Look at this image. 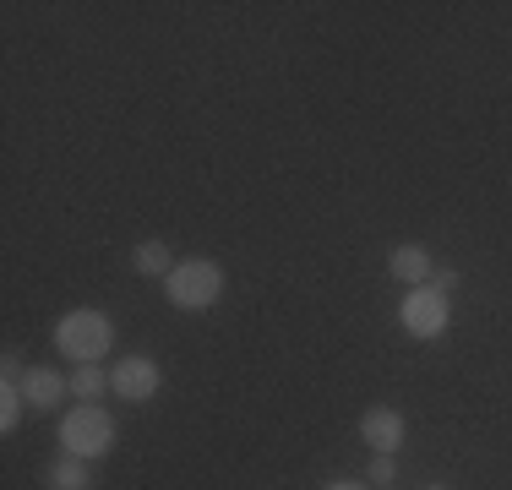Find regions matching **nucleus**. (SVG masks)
Segmentation results:
<instances>
[{"label": "nucleus", "mask_w": 512, "mask_h": 490, "mask_svg": "<svg viewBox=\"0 0 512 490\" xmlns=\"http://www.w3.org/2000/svg\"><path fill=\"white\" fill-rule=\"evenodd\" d=\"M404 333L409 338H442L447 333V322H453V300H447L442 289H431V284H420V289H409L404 294Z\"/></svg>", "instance_id": "4"}, {"label": "nucleus", "mask_w": 512, "mask_h": 490, "mask_svg": "<svg viewBox=\"0 0 512 490\" xmlns=\"http://www.w3.org/2000/svg\"><path fill=\"white\" fill-rule=\"evenodd\" d=\"M431 289H442V294H453V289H458V267H447V262H436V267H431Z\"/></svg>", "instance_id": "14"}, {"label": "nucleus", "mask_w": 512, "mask_h": 490, "mask_svg": "<svg viewBox=\"0 0 512 490\" xmlns=\"http://www.w3.org/2000/svg\"><path fill=\"white\" fill-rule=\"evenodd\" d=\"M425 490H453V485H425Z\"/></svg>", "instance_id": "16"}, {"label": "nucleus", "mask_w": 512, "mask_h": 490, "mask_svg": "<svg viewBox=\"0 0 512 490\" xmlns=\"http://www.w3.org/2000/svg\"><path fill=\"white\" fill-rule=\"evenodd\" d=\"M360 436H365V447H376V452H398L409 436V420L398 409H387V403H376V409L360 414Z\"/></svg>", "instance_id": "6"}, {"label": "nucleus", "mask_w": 512, "mask_h": 490, "mask_svg": "<svg viewBox=\"0 0 512 490\" xmlns=\"http://www.w3.org/2000/svg\"><path fill=\"white\" fill-rule=\"evenodd\" d=\"M131 267H137L142 278H169L175 273V256H169L164 240H142L137 251H131Z\"/></svg>", "instance_id": "10"}, {"label": "nucleus", "mask_w": 512, "mask_h": 490, "mask_svg": "<svg viewBox=\"0 0 512 490\" xmlns=\"http://www.w3.org/2000/svg\"><path fill=\"white\" fill-rule=\"evenodd\" d=\"M66 392H71V376L50 371V365H33V371L22 376V398H28V409H33V414L60 409V403H66Z\"/></svg>", "instance_id": "7"}, {"label": "nucleus", "mask_w": 512, "mask_h": 490, "mask_svg": "<svg viewBox=\"0 0 512 490\" xmlns=\"http://www.w3.org/2000/svg\"><path fill=\"white\" fill-rule=\"evenodd\" d=\"M164 294H169L175 311H207V305H218V294H224V267H218L213 256L175 262V273L164 278Z\"/></svg>", "instance_id": "2"}, {"label": "nucleus", "mask_w": 512, "mask_h": 490, "mask_svg": "<svg viewBox=\"0 0 512 490\" xmlns=\"http://www.w3.org/2000/svg\"><path fill=\"white\" fill-rule=\"evenodd\" d=\"M393 480H398V458H393V452H376V458H371V474H365V485H371V490H387Z\"/></svg>", "instance_id": "13"}, {"label": "nucleus", "mask_w": 512, "mask_h": 490, "mask_svg": "<svg viewBox=\"0 0 512 490\" xmlns=\"http://www.w3.org/2000/svg\"><path fill=\"white\" fill-rule=\"evenodd\" d=\"M50 490H93L88 458H71V452H60V458L50 463Z\"/></svg>", "instance_id": "9"}, {"label": "nucleus", "mask_w": 512, "mask_h": 490, "mask_svg": "<svg viewBox=\"0 0 512 490\" xmlns=\"http://www.w3.org/2000/svg\"><path fill=\"white\" fill-rule=\"evenodd\" d=\"M60 447L71 452V458H104L109 447H115V414L104 409V403H77V409L60 420Z\"/></svg>", "instance_id": "3"}, {"label": "nucleus", "mask_w": 512, "mask_h": 490, "mask_svg": "<svg viewBox=\"0 0 512 490\" xmlns=\"http://www.w3.org/2000/svg\"><path fill=\"white\" fill-rule=\"evenodd\" d=\"M71 392H77V403H99L109 392V371L104 365H77L71 371Z\"/></svg>", "instance_id": "11"}, {"label": "nucleus", "mask_w": 512, "mask_h": 490, "mask_svg": "<svg viewBox=\"0 0 512 490\" xmlns=\"http://www.w3.org/2000/svg\"><path fill=\"white\" fill-rule=\"evenodd\" d=\"M158 387H164V371H158V360H148V354H126V360L109 371V392L126 398V403H148Z\"/></svg>", "instance_id": "5"}, {"label": "nucleus", "mask_w": 512, "mask_h": 490, "mask_svg": "<svg viewBox=\"0 0 512 490\" xmlns=\"http://www.w3.org/2000/svg\"><path fill=\"white\" fill-rule=\"evenodd\" d=\"M55 349L66 354L71 365H99L109 349H115V327H109L104 311H93V305H77V311H66L55 322Z\"/></svg>", "instance_id": "1"}, {"label": "nucleus", "mask_w": 512, "mask_h": 490, "mask_svg": "<svg viewBox=\"0 0 512 490\" xmlns=\"http://www.w3.org/2000/svg\"><path fill=\"white\" fill-rule=\"evenodd\" d=\"M322 490H371V485H360V480H327Z\"/></svg>", "instance_id": "15"}, {"label": "nucleus", "mask_w": 512, "mask_h": 490, "mask_svg": "<svg viewBox=\"0 0 512 490\" xmlns=\"http://www.w3.org/2000/svg\"><path fill=\"white\" fill-rule=\"evenodd\" d=\"M22 414H28V398H22V382H6L0 387V431H17L22 425Z\"/></svg>", "instance_id": "12"}, {"label": "nucleus", "mask_w": 512, "mask_h": 490, "mask_svg": "<svg viewBox=\"0 0 512 490\" xmlns=\"http://www.w3.org/2000/svg\"><path fill=\"white\" fill-rule=\"evenodd\" d=\"M431 251L425 245H393V256H387V273L398 278V284H409V289H420V284H431Z\"/></svg>", "instance_id": "8"}]
</instances>
